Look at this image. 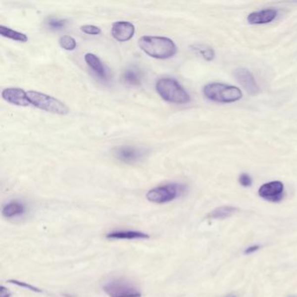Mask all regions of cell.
Masks as SVG:
<instances>
[{"mask_svg": "<svg viewBox=\"0 0 297 297\" xmlns=\"http://www.w3.org/2000/svg\"><path fill=\"white\" fill-rule=\"evenodd\" d=\"M139 47L152 58L167 59L177 52V47L173 40L166 37L143 36L139 40Z\"/></svg>", "mask_w": 297, "mask_h": 297, "instance_id": "cell-1", "label": "cell"}, {"mask_svg": "<svg viewBox=\"0 0 297 297\" xmlns=\"http://www.w3.org/2000/svg\"><path fill=\"white\" fill-rule=\"evenodd\" d=\"M156 91L164 100L174 104H187L190 101V96L180 83L170 78L158 80Z\"/></svg>", "mask_w": 297, "mask_h": 297, "instance_id": "cell-2", "label": "cell"}, {"mask_svg": "<svg viewBox=\"0 0 297 297\" xmlns=\"http://www.w3.org/2000/svg\"><path fill=\"white\" fill-rule=\"evenodd\" d=\"M203 94L209 100L218 103H233L243 98L238 87L222 83L207 84L203 88Z\"/></svg>", "mask_w": 297, "mask_h": 297, "instance_id": "cell-3", "label": "cell"}, {"mask_svg": "<svg viewBox=\"0 0 297 297\" xmlns=\"http://www.w3.org/2000/svg\"><path fill=\"white\" fill-rule=\"evenodd\" d=\"M27 96L31 105H34L37 108L41 109L46 112L59 115H65L69 112V109L65 103L49 95H45L37 91H29L27 92Z\"/></svg>", "mask_w": 297, "mask_h": 297, "instance_id": "cell-4", "label": "cell"}, {"mask_svg": "<svg viewBox=\"0 0 297 297\" xmlns=\"http://www.w3.org/2000/svg\"><path fill=\"white\" fill-rule=\"evenodd\" d=\"M103 290L110 297H141L138 287L131 281L119 278L113 279L103 286Z\"/></svg>", "mask_w": 297, "mask_h": 297, "instance_id": "cell-5", "label": "cell"}, {"mask_svg": "<svg viewBox=\"0 0 297 297\" xmlns=\"http://www.w3.org/2000/svg\"><path fill=\"white\" fill-rule=\"evenodd\" d=\"M186 188L181 184H167L159 186L157 188L149 190L147 194V199L151 202L157 204H163L169 202L182 195Z\"/></svg>", "mask_w": 297, "mask_h": 297, "instance_id": "cell-6", "label": "cell"}, {"mask_svg": "<svg viewBox=\"0 0 297 297\" xmlns=\"http://www.w3.org/2000/svg\"><path fill=\"white\" fill-rule=\"evenodd\" d=\"M258 194L261 198L266 200L272 202H278L283 199L284 185L281 181H270L261 186L259 189Z\"/></svg>", "mask_w": 297, "mask_h": 297, "instance_id": "cell-7", "label": "cell"}, {"mask_svg": "<svg viewBox=\"0 0 297 297\" xmlns=\"http://www.w3.org/2000/svg\"><path fill=\"white\" fill-rule=\"evenodd\" d=\"M235 76L236 80H238V82L250 95L255 96L260 94L261 89L258 86L254 75L250 71L245 68H240L235 72Z\"/></svg>", "mask_w": 297, "mask_h": 297, "instance_id": "cell-8", "label": "cell"}, {"mask_svg": "<svg viewBox=\"0 0 297 297\" xmlns=\"http://www.w3.org/2000/svg\"><path fill=\"white\" fill-rule=\"evenodd\" d=\"M2 98L4 99L5 101L11 103L12 105H19V106H28L31 105L27 93L21 88L11 87V88L4 89L2 92Z\"/></svg>", "mask_w": 297, "mask_h": 297, "instance_id": "cell-9", "label": "cell"}, {"mask_svg": "<svg viewBox=\"0 0 297 297\" xmlns=\"http://www.w3.org/2000/svg\"><path fill=\"white\" fill-rule=\"evenodd\" d=\"M111 33L115 40L120 42H126L134 37L135 27L130 22H115L112 25Z\"/></svg>", "mask_w": 297, "mask_h": 297, "instance_id": "cell-10", "label": "cell"}, {"mask_svg": "<svg viewBox=\"0 0 297 297\" xmlns=\"http://www.w3.org/2000/svg\"><path fill=\"white\" fill-rule=\"evenodd\" d=\"M143 155L144 152L142 150L133 147H121L115 151L117 159L126 163H134L142 159Z\"/></svg>", "mask_w": 297, "mask_h": 297, "instance_id": "cell-11", "label": "cell"}, {"mask_svg": "<svg viewBox=\"0 0 297 297\" xmlns=\"http://www.w3.org/2000/svg\"><path fill=\"white\" fill-rule=\"evenodd\" d=\"M278 11L275 9H265L254 11L248 15V22L251 25H263L273 21L277 16Z\"/></svg>", "mask_w": 297, "mask_h": 297, "instance_id": "cell-12", "label": "cell"}, {"mask_svg": "<svg viewBox=\"0 0 297 297\" xmlns=\"http://www.w3.org/2000/svg\"><path fill=\"white\" fill-rule=\"evenodd\" d=\"M150 236L146 233L140 231H131V230H121L109 233L106 236L107 239L113 240H145L149 239Z\"/></svg>", "mask_w": 297, "mask_h": 297, "instance_id": "cell-13", "label": "cell"}, {"mask_svg": "<svg viewBox=\"0 0 297 297\" xmlns=\"http://www.w3.org/2000/svg\"><path fill=\"white\" fill-rule=\"evenodd\" d=\"M85 60L87 62L88 66L95 72L97 76L104 79V80L107 78V73H106L105 66L102 64L101 60L96 55L93 54V53H87L85 55Z\"/></svg>", "mask_w": 297, "mask_h": 297, "instance_id": "cell-14", "label": "cell"}, {"mask_svg": "<svg viewBox=\"0 0 297 297\" xmlns=\"http://www.w3.org/2000/svg\"><path fill=\"white\" fill-rule=\"evenodd\" d=\"M237 211H238L237 207L223 206V207H217L214 210L212 211L207 215V218L214 219V220H223V219L230 217L233 214H236Z\"/></svg>", "mask_w": 297, "mask_h": 297, "instance_id": "cell-15", "label": "cell"}, {"mask_svg": "<svg viewBox=\"0 0 297 297\" xmlns=\"http://www.w3.org/2000/svg\"><path fill=\"white\" fill-rule=\"evenodd\" d=\"M25 206L18 201L8 203L2 209V214L5 218H13L24 214Z\"/></svg>", "mask_w": 297, "mask_h": 297, "instance_id": "cell-16", "label": "cell"}, {"mask_svg": "<svg viewBox=\"0 0 297 297\" xmlns=\"http://www.w3.org/2000/svg\"><path fill=\"white\" fill-rule=\"evenodd\" d=\"M0 34L3 37L11 39V40H16V41H19L22 43H25L28 40V38H27L26 34L14 31V30L11 29V28L6 27V26H0Z\"/></svg>", "mask_w": 297, "mask_h": 297, "instance_id": "cell-17", "label": "cell"}, {"mask_svg": "<svg viewBox=\"0 0 297 297\" xmlns=\"http://www.w3.org/2000/svg\"><path fill=\"white\" fill-rule=\"evenodd\" d=\"M122 80L129 86H139L142 83V75L137 70L127 69L122 74Z\"/></svg>", "mask_w": 297, "mask_h": 297, "instance_id": "cell-18", "label": "cell"}, {"mask_svg": "<svg viewBox=\"0 0 297 297\" xmlns=\"http://www.w3.org/2000/svg\"><path fill=\"white\" fill-rule=\"evenodd\" d=\"M193 50L200 55L207 61L213 60L214 58V51L213 48L204 44H196L192 46Z\"/></svg>", "mask_w": 297, "mask_h": 297, "instance_id": "cell-19", "label": "cell"}, {"mask_svg": "<svg viewBox=\"0 0 297 297\" xmlns=\"http://www.w3.org/2000/svg\"><path fill=\"white\" fill-rule=\"evenodd\" d=\"M58 43L66 51H73L77 47L76 40L71 36H63L58 40Z\"/></svg>", "mask_w": 297, "mask_h": 297, "instance_id": "cell-20", "label": "cell"}, {"mask_svg": "<svg viewBox=\"0 0 297 297\" xmlns=\"http://www.w3.org/2000/svg\"><path fill=\"white\" fill-rule=\"evenodd\" d=\"M48 26L52 30H60L65 27L66 20L58 18H50L48 22Z\"/></svg>", "mask_w": 297, "mask_h": 297, "instance_id": "cell-21", "label": "cell"}, {"mask_svg": "<svg viewBox=\"0 0 297 297\" xmlns=\"http://www.w3.org/2000/svg\"><path fill=\"white\" fill-rule=\"evenodd\" d=\"M80 30L83 33L90 35H99L101 33V30L99 28L98 26H92V25H85L80 27Z\"/></svg>", "mask_w": 297, "mask_h": 297, "instance_id": "cell-22", "label": "cell"}, {"mask_svg": "<svg viewBox=\"0 0 297 297\" xmlns=\"http://www.w3.org/2000/svg\"><path fill=\"white\" fill-rule=\"evenodd\" d=\"M239 182L240 184L244 188H248L252 185L253 181H252V178L250 177L249 174H242L240 175Z\"/></svg>", "mask_w": 297, "mask_h": 297, "instance_id": "cell-23", "label": "cell"}, {"mask_svg": "<svg viewBox=\"0 0 297 297\" xmlns=\"http://www.w3.org/2000/svg\"><path fill=\"white\" fill-rule=\"evenodd\" d=\"M8 283H12V284H15V285H17V286L26 288V289L33 290V291H35V292H41V290H39V289H37V288H35V287L32 286V285H30V284H27V283H24V282H18V281H17V280H10V281H8Z\"/></svg>", "mask_w": 297, "mask_h": 297, "instance_id": "cell-24", "label": "cell"}, {"mask_svg": "<svg viewBox=\"0 0 297 297\" xmlns=\"http://www.w3.org/2000/svg\"><path fill=\"white\" fill-rule=\"evenodd\" d=\"M259 248H260V246H259V245L248 247L246 249L244 250V253L246 254H253L254 252H256Z\"/></svg>", "mask_w": 297, "mask_h": 297, "instance_id": "cell-25", "label": "cell"}, {"mask_svg": "<svg viewBox=\"0 0 297 297\" xmlns=\"http://www.w3.org/2000/svg\"><path fill=\"white\" fill-rule=\"evenodd\" d=\"M11 294L4 287L0 288V297H10Z\"/></svg>", "mask_w": 297, "mask_h": 297, "instance_id": "cell-26", "label": "cell"}, {"mask_svg": "<svg viewBox=\"0 0 297 297\" xmlns=\"http://www.w3.org/2000/svg\"><path fill=\"white\" fill-rule=\"evenodd\" d=\"M64 297H73V296H70V295H64Z\"/></svg>", "mask_w": 297, "mask_h": 297, "instance_id": "cell-27", "label": "cell"}, {"mask_svg": "<svg viewBox=\"0 0 297 297\" xmlns=\"http://www.w3.org/2000/svg\"></svg>", "mask_w": 297, "mask_h": 297, "instance_id": "cell-28", "label": "cell"}]
</instances>
